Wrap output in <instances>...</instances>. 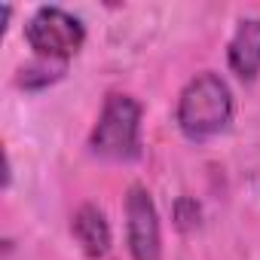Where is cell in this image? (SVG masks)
<instances>
[{
  "label": "cell",
  "instance_id": "1",
  "mask_svg": "<svg viewBox=\"0 0 260 260\" xmlns=\"http://www.w3.org/2000/svg\"><path fill=\"white\" fill-rule=\"evenodd\" d=\"M178 128L190 141H208L233 122V92L214 71L196 74L178 98Z\"/></svg>",
  "mask_w": 260,
  "mask_h": 260
},
{
  "label": "cell",
  "instance_id": "2",
  "mask_svg": "<svg viewBox=\"0 0 260 260\" xmlns=\"http://www.w3.org/2000/svg\"><path fill=\"white\" fill-rule=\"evenodd\" d=\"M89 147L101 159L128 162L141 156V104L132 95L113 92L104 98L98 122L89 135Z\"/></svg>",
  "mask_w": 260,
  "mask_h": 260
},
{
  "label": "cell",
  "instance_id": "3",
  "mask_svg": "<svg viewBox=\"0 0 260 260\" xmlns=\"http://www.w3.org/2000/svg\"><path fill=\"white\" fill-rule=\"evenodd\" d=\"M25 40L37 58L68 64V58L83 49L86 28L74 13H68L61 7H40L25 25Z\"/></svg>",
  "mask_w": 260,
  "mask_h": 260
},
{
  "label": "cell",
  "instance_id": "4",
  "mask_svg": "<svg viewBox=\"0 0 260 260\" xmlns=\"http://www.w3.org/2000/svg\"><path fill=\"white\" fill-rule=\"evenodd\" d=\"M125 242L132 260H162L159 211L147 187L132 184L125 193Z\"/></svg>",
  "mask_w": 260,
  "mask_h": 260
},
{
  "label": "cell",
  "instance_id": "5",
  "mask_svg": "<svg viewBox=\"0 0 260 260\" xmlns=\"http://www.w3.org/2000/svg\"><path fill=\"white\" fill-rule=\"evenodd\" d=\"M71 233H74V239L80 242L83 254L92 257V260H98V257H104V254L110 251V242H113L110 220H107V214H104L95 202H86V205H80V208L74 211V217H71Z\"/></svg>",
  "mask_w": 260,
  "mask_h": 260
},
{
  "label": "cell",
  "instance_id": "6",
  "mask_svg": "<svg viewBox=\"0 0 260 260\" xmlns=\"http://www.w3.org/2000/svg\"><path fill=\"white\" fill-rule=\"evenodd\" d=\"M226 61L233 74L245 83H251L260 74V19H242L230 46H226Z\"/></svg>",
  "mask_w": 260,
  "mask_h": 260
},
{
  "label": "cell",
  "instance_id": "7",
  "mask_svg": "<svg viewBox=\"0 0 260 260\" xmlns=\"http://www.w3.org/2000/svg\"><path fill=\"white\" fill-rule=\"evenodd\" d=\"M64 71H68V64H64V61L34 58L31 64H25V68L19 71L16 83H19L22 89H46V86H52L55 80H61V77H64Z\"/></svg>",
  "mask_w": 260,
  "mask_h": 260
},
{
  "label": "cell",
  "instance_id": "8",
  "mask_svg": "<svg viewBox=\"0 0 260 260\" xmlns=\"http://www.w3.org/2000/svg\"><path fill=\"white\" fill-rule=\"evenodd\" d=\"M175 217H178V226H181V230H193V226L199 223V205L184 196V199H178V205H175Z\"/></svg>",
  "mask_w": 260,
  "mask_h": 260
}]
</instances>
